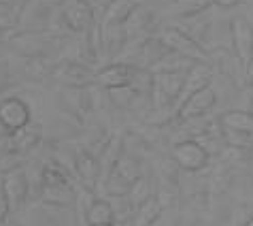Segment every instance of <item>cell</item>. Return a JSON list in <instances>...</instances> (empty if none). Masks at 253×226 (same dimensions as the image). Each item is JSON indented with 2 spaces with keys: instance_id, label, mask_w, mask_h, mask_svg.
Segmentation results:
<instances>
[{
  "instance_id": "cell-1",
  "label": "cell",
  "mask_w": 253,
  "mask_h": 226,
  "mask_svg": "<svg viewBox=\"0 0 253 226\" xmlns=\"http://www.w3.org/2000/svg\"><path fill=\"white\" fill-rule=\"evenodd\" d=\"M41 199L53 207H68L75 203L70 175L60 162H49L41 175Z\"/></svg>"
},
{
  "instance_id": "cell-2",
  "label": "cell",
  "mask_w": 253,
  "mask_h": 226,
  "mask_svg": "<svg viewBox=\"0 0 253 226\" xmlns=\"http://www.w3.org/2000/svg\"><path fill=\"white\" fill-rule=\"evenodd\" d=\"M185 73L187 70H160V73L151 77L153 105L160 111L179 101L181 90H183V83H185Z\"/></svg>"
},
{
  "instance_id": "cell-3",
  "label": "cell",
  "mask_w": 253,
  "mask_h": 226,
  "mask_svg": "<svg viewBox=\"0 0 253 226\" xmlns=\"http://www.w3.org/2000/svg\"><path fill=\"white\" fill-rule=\"evenodd\" d=\"M160 39H162V43L177 56H183V58L192 60V62H207L209 60V54L205 52V47L194 37H189L187 32L179 30V28H166V30L160 34Z\"/></svg>"
},
{
  "instance_id": "cell-4",
  "label": "cell",
  "mask_w": 253,
  "mask_h": 226,
  "mask_svg": "<svg viewBox=\"0 0 253 226\" xmlns=\"http://www.w3.org/2000/svg\"><path fill=\"white\" fill-rule=\"evenodd\" d=\"M0 186H2L4 199L9 203V211L11 214H17L26 205L28 194H30V183H28L26 171L24 169H17V167L6 171L4 177L0 179Z\"/></svg>"
},
{
  "instance_id": "cell-5",
  "label": "cell",
  "mask_w": 253,
  "mask_h": 226,
  "mask_svg": "<svg viewBox=\"0 0 253 226\" xmlns=\"http://www.w3.org/2000/svg\"><path fill=\"white\" fill-rule=\"evenodd\" d=\"M232 32V45H234V54L243 66V73H247L249 64L253 62V26L249 24L247 17L238 15L232 19L230 24Z\"/></svg>"
},
{
  "instance_id": "cell-6",
  "label": "cell",
  "mask_w": 253,
  "mask_h": 226,
  "mask_svg": "<svg viewBox=\"0 0 253 226\" xmlns=\"http://www.w3.org/2000/svg\"><path fill=\"white\" fill-rule=\"evenodd\" d=\"M49 77L66 88H87L96 83V73L79 62H60L49 70Z\"/></svg>"
},
{
  "instance_id": "cell-7",
  "label": "cell",
  "mask_w": 253,
  "mask_h": 226,
  "mask_svg": "<svg viewBox=\"0 0 253 226\" xmlns=\"http://www.w3.org/2000/svg\"><path fill=\"white\" fill-rule=\"evenodd\" d=\"M11 45L17 54H22L28 60H43L45 56L51 52L53 37H49L47 32H19L11 39Z\"/></svg>"
},
{
  "instance_id": "cell-8",
  "label": "cell",
  "mask_w": 253,
  "mask_h": 226,
  "mask_svg": "<svg viewBox=\"0 0 253 226\" xmlns=\"http://www.w3.org/2000/svg\"><path fill=\"white\" fill-rule=\"evenodd\" d=\"M172 160L177 162L181 169H185L189 173H196V171H202L209 162V152L207 147L196 139H187V141H181L172 147Z\"/></svg>"
},
{
  "instance_id": "cell-9",
  "label": "cell",
  "mask_w": 253,
  "mask_h": 226,
  "mask_svg": "<svg viewBox=\"0 0 253 226\" xmlns=\"http://www.w3.org/2000/svg\"><path fill=\"white\" fill-rule=\"evenodd\" d=\"M217 105V94L215 90L207 86L198 92H194V94H189L183 103H181L179 107V119H183V122H189V119H198L202 115H207V113L213 109Z\"/></svg>"
},
{
  "instance_id": "cell-10",
  "label": "cell",
  "mask_w": 253,
  "mask_h": 226,
  "mask_svg": "<svg viewBox=\"0 0 253 226\" xmlns=\"http://www.w3.org/2000/svg\"><path fill=\"white\" fill-rule=\"evenodd\" d=\"M136 73H138V66L128 64V62H115V64H109L102 70H98L96 83L100 88H107V90L128 88V86H132Z\"/></svg>"
},
{
  "instance_id": "cell-11",
  "label": "cell",
  "mask_w": 253,
  "mask_h": 226,
  "mask_svg": "<svg viewBox=\"0 0 253 226\" xmlns=\"http://www.w3.org/2000/svg\"><path fill=\"white\" fill-rule=\"evenodd\" d=\"M41 137H43V130H41L39 124H26L24 128H19L15 132H11L9 137L0 139V150L9 152V154H24L34 150L41 143Z\"/></svg>"
},
{
  "instance_id": "cell-12",
  "label": "cell",
  "mask_w": 253,
  "mask_h": 226,
  "mask_svg": "<svg viewBox=\"0 0 253 226\" xmlns=\"http://www.w3.org/2000/svg\"><path fill=\"white\" fill-rule=\"evenodd\" d=\"M64 22L73 32H89L96 26L94 6L85 0H64Z\"/></svg>"
},
{
  "instance_id": "cell-13",
  "label": "cell",
  "mask_w": 253,
  "mask_h": 226,
  "mask_svg": "<svg viewBox=\"0 0 253 226\" xmlns=\"http://www.w3.org/2000/svg\"><path fill=\"white\" fill-rule=\"evenodd\" d=\"M0 119L6 126L9 132H15L19 128H24L26 124L32 122L30 115V107L17 96H9L0 103Z\"/></svg>"
},
{
  "instance_id": "cell-14",
  "label": "cell",
  "mask_w": 253,
  "mask_h": 226,
  "mask_svg": "<svg viewBox=\"0 0 253 226\" xmlns=\"http://www.w3.org/2000/svg\"><path fill=\"white\" fill-rule=\"evenodd\" d=\"M140 6V0H109L102 11V28L124 26Z\"/></svg>"
},
{
  "instance_id": "cell-15",
  "label": "cell",
  "mask_w": 253,
  "mask_h": 226,
  "mask_svg": "<svg viewBox=\"0 0 253 226\" xmlns=\"http://www.w3.org/2000/svg\"><path fill=\"white\" fill-rule=\"evenodd\" d=\"M211 77H213V73H211L207 62H194V64L187 68V73H185V83H183V90H181V96H179L181 103H183L189 94H194V92L207 88L211 83Z\"/></svg>"
},
{
  "instance_id": "cell-16",
  "label": "cell",
  "mask_w": 253,
  "mask_h": 226,
  "mask_svg": "<svg viewBox=\"0 0 253 226\" xmlns=\"http://www.w3.org/2000/svg\"><path fill=\"white\" fill-rule=\"evenodd\" d=\"M75 167H77V173L83 181V186L87 190H96L98 181L102 177V167H100V160L94 158L89 152H81L75 160Z\"/></svg>"
},
{
  "instance_id": "cell-17",
  "label": "cell",
  "mask_w": 253,
  "mask_h": 226,
  "mask_svg": "<svg viewBox=\"0 0 253 226\" xmlns=\"http://www.w3.org/2000/svg\"><path fill=\"white\" fill-rule=\"evenodd\" d=\"M223 132H241L253 135V113L251 111H226L221 115Z\"/></svg>"
},
{
  "instance_id": "cell-18",
  "label": "cell",
  "mask_w": 253,
  "mask_h": 226,
  "mask_svg": "<svg viewBox=\"0 0 253 226\" xmlns=\"http://www.w3.org/2000/svg\"><path fill=\"white\" fill-rule=\"evenodd\" d=\"M162 214V205L156 196H147L145 201H140V205L134 211V220L132 226H153V222L160 218Z\"/></svg>"
},
{
  "instance_id": "cell-19",
  "label": "cell",
  "mask_w": 253,
  "mask_h": 226,
  "mask_svg": "<svg viewBox=\"0 0 253 226\" xmlns=\"http://www.w3.org/2000/svg\"><path fill=\"white\" fill-rule=\"evenodd\" d=\"M168 54H170V49H168L164 43H162V39H149V41H147V43L143 45V52H140V60H145V68H147V66H156V64H160V62L166 58Z\"/></svg>"
},
{
  "instance_id": "cell-20",
  "label": "cell",
  "mask_w": 253,
  "mask_h": 226,
  "mask_svg": "<svg viewBox=\"0 0 253 226\" xmlns=\"http://www.w3.org/2000/svg\"><path fill=\"white\" fill-rule=\"evenodd\" d=\"M102 222H115V211L107 199H96L87 209V224H102Z\"/></svg>"
},
{
  "instance_id": "cell-21",
  "label": "cell",
  "mask_w": 253,
  "mask_h": 226,
  "mask_svg": "<svg viewBox=\"0 0 253 226\" xmlns=\"http://www.w3.org/2000/svg\"><path fill=\"white\" fill-rule=\"evenodd\" d=\"M213 6V0H174L172 13L181 17H196Z\"/></svg>"
},
{
  "instance_id": "cell-22",
  "label": "cell",
  "mask_w": 253,
  "mask_h": 226,
  "mask_svg": "<svg viewBox=\"0 0 253 226\" xmlns=\"http://www.w3.org/2000/svg\"><path fill=\"white\" fill-rule=\"evenodd\" d=\"M113 173H117L122 179L130 181L132 186H136V181L140 179V169H138V162L134 158H128V156H119V160L115 162L113 167Z\"/></svg>"
},
{
  "instance_id": "cell-23",
  "label": "cell",
  "mask_w": 253,
  "mask_h": 226,
  "mask_svg": "<svg viewBox=\"0 0 253 226\" xmlns=\"http://www.w3.org/2000/svg\"><path fill=\"white\" fill-rule=\"evenodd\" d=\"M104 34V45H107L109 54L115 56L119 49H122V45L126 43V30L124 26H107L100 30Z\"/></svg>"
},
{
  "instance_id": "cell-24",
  "label": "cell",
  "mask_w": 253,
  "mask_h": 226,
  "mask_svg": "<svg viewBox=\"0 0 253 226\" xmlns=\"http://www.w3.org/2000/svg\"><path fill=\"white\" fill-rule=\"evenodd\" d=\"M132 190H134V186H132L130 181L122 179L117 173L111 171V173L107 175V194H109V196H115V199H119V196L130 194Z\"/></svg>"
},
{
  "instance_id": "cell-25",
  "label": "cell",
  "mask_w": 253,
  "mask_h": 226,
  "mask_svg": "<svg viewBox=\"0 0 253 226\" xmlns=\"http://www.w3.org/2000/svg\"><path fill=\"white\" fill-rule=\"evenodd\" d=\"M19 17H22L19 9H15L13 4L0 2V30H11V28H15Z\"/></svg>"
},
{
  "instance_id": "cell-26",
  "label": "cell",
  "mask_w": 253,
  "mask_h": 226,
  "mask_svg": "<svg viewBox=\"0 0 253 226\" xmlns=\"http://www.w3.org/2000/svg\"><path fill=\"white\" fill-rule=\"evenodd\" d=\"M9 203H6L4 199V192H2V186H0V226H2L6 222V218H9Z\"/></svg>"
},
{
  "instance_id": "cell-27",
  "label": "cell",
  "mask_w": 253,
  "mask_h": 226,
  "mask_svg": "<svg viewBox=\"0 0 253 226\" xmlns=\"http://www.w3.org/2000/svg\"><path fill=\"white\" fill-rule=\"evenodd\" d=\"M241 0H213V6H219V9H234L238 6Z\"/></svg>"
},
{
  "instance_id": "cell-28",
  "label": "cell",
  "mask_w": 253,
  "mask_h": 226,
  "mask_svg": "<svg viewBox=\"0 0 253 226\" xmlns=\"http://www.w3.org/2000/svg\"><path fill=\"white\" fill-rule=\"evenodd\" d=\"M37 2H41V4L45 6V9H53V6L64 4V0H37Z\"/></svg>"
},
{
  "instance_id": "cell-29",
  "label": "cell",
  "mask_w": 253,
  "mask_h": 226,
  "mask_svg": "<svg viewBox=\"0 0 253 226\" xmlns=\"http://www.w3.org/2000/svg\"><path fill=\"white\" fill-rule=\"evenodd\" d=\"M11 135V132L9 130H6V126L2 124V119H0V139H4V137H9Z\"/></svg>"
},
{
  "instance_id": "cell-30",
  "label": "cell",
  "mask_w": 253,
  "mask_h": 226,
  "mask_svg": "<svg viewBox=\"0 0 253 226\" xmlns=\"http://www.w3.org/2000/svg\"><path fill=\"white\" fill-rule=\"evenodd\" d=\"M85 2H87V4H92V6H96V4H100L102 0H85Z\"/></svg>"
},
{
  "instance_id": "cell-31",
  "label": "cell",
  "mask_w": 253,
  "mask_h": 226,
  "mask_svg": "<svg viewBox=\"0 0 253 226\" xmlns=\"http://www.w3.org/2000/svg\"><path fill=\"white\" fill-rule=\"evenodd\" d=\"M92 226H115V222H102V224H92Z\"/></svg>"
},
{
  "instance_id": "cell-32",
  "label": "cell",
  "mask_w": 253,
  "mask_h": 226,
  "mask_svg": "<svg viewBox=\"0 0 253 226\" xmlns=\"http://www.w3.org/2000/svg\"><path fill=\"white\" fill-rule=\"evenodd\" d=\"M245 226H253V218H249V220L245 222Z\"/></svg>"
},
{
  "instance_id": "cell-33",
  "label": "cell",
  "mask_w": 253,
  "mask_h": 226,
  "mask_svg": "<svg viewBox=\"0 0 253 226\" xmlns=\"http://www.w3.org/2000/svg\"><path fill=\"white\" fill-rule=\"evenodd\" d=\"M249 111H251V113H253V98H251V109H249Z\"/></svg>"
}]
</instances>
